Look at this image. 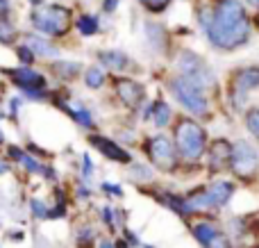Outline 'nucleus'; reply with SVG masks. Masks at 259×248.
<instances>
[{
    "instance_id": "nucleus-20",
    "label": "nucleus",
    "mask_w": 259,
    "mask_h": 248,
    "mask_svg": "<svg viewBox=\"0 0 259 248\" xmlns=\"http://www.w3.org/2000/svg\"><path fill=\"white\" fill-rule=\"evenodd\" d=\"M84 82H87V87H91V89H100V87L105 85V73H103V68H100V66L87 68Z\"/></svg>"
},
{
    "instance_id": "nucleus-28",
    "label": "nucleus",
    "mask_w": 259,
    "mask_h": 248,
    "mask_svg": "<svg viewBox=\"0 0 259 248\" xmlns=\"http://www.w3.org/2000/svg\"><path fill=\"white\" fill-rule=\"evenodd\" d=\"M32 212H34V217H39V219L48 217V210L44 208V203H41V200H32Z\"/></svg>"
},
{
    "instance_id": "nucleus-9",
    "label": "nucleus",
    "mask_w": 259,
    "mask_h": 248,
    "mask_svg": "<svg viewBox=\"0 0 259 248\" xmlns=\"http://www.w3.org/2000/svg\"><path fill=\"white\" fill-rule=\"evenodd\" d=\"M7 75L21 87L23 91L25 89H44L46 87V77L41 73L32 71L30 66H21V68H7Z\"/></svg>"
},
{
    "instance_id": "nucleus-4",
    "label": "nucleus",
    "mask_w": 259,
    "mask_h": 248,
    "mask_svg": "<svg viewBox=\"0 0 259 248\" xmlns=\"http://www.w3.org/2000/svg\"><path fill=\"white\" fill-rule=\"evenodd\" d=\"M170 91H173L175 100L182 105L187 112H191L193 116H205L209 105H207L205 98V89H200L198 85H193L191 80L178 75L170 80Z\"/></svg>"
},
{
    "instance_id": "nucleus-5",
    "label": "nucleus",
    "mask_w": 259,
    "mask_h": 248,
    "mask_svg": "<svg viewBox=\"0 0 259 248\" xmlns=\"http://www.w3.org/2000/svg\"><path fill=\"white\" fill-rule=\"evenodd\" d=\"M178 66H180V71H182V77L191 80L193 85H198L200 89L214 85V73H211V68L205 64V59L198 57L191 50H184V53L180 55Z\"/></svg>"
},
{
    "instance_id": "nucleus-25",
    "label": "nucleus",
    "mask_w": 259,
    "mask_h": 248,
    "mask_svg": "<svg viewBox=\"0 0 259 248\" xmlns=\"http://www.w3.org/2000/svg\"><path fill=\"white\" fill-rule=\"evenodd\" d=\"M246 126H248V130H250L252 135L259 137V109H252V112H248Z\"/></svg>"
},
{
    "instance_id": "nucleus-27",
    "label": "nucleus",
    "mask_w": 259,
    "mask_h": 248,
    "mask_svg": "<svg viewBox=\"0 0 259 248\" xmlns=\"http://www.w3.org/2000/svg\"><path fill=\"white\" fill-rule=\"evenodd\" d=\"M16 55H18V59L23 62V66H30V64L34 62V55H32V50L27 48V46H18Z\"/></svg>"
},
{
    "instance_id": "nucleus-6",
    "label": "nucleus",
    "mask_w": 259,
    "mask_h": 248,
    "mask_svg": "<svg viewBox=\"0 0 259 248\" xmlns=\"http://www.w3.org/2000/svg\"><path fill=\"white\" fill-rule=\"evenodd\" d=\"M230 169L239 178H252L259 171L257 150L248 141H237L230 150Z\"/></svg>"
},
{
    "instance_id": "nucleus-33",
    "label": "nucleus",
    "mask_w": 259,
    "mask_h": 248,
    "mask_svg": "<svg viewBox=\"0 0 259 248\" xmlns=\"http://www.w3.org/2000/svg\"><path fill=\"white\" fill-rule=\"evenodd\" d=\"M91 173H94V167H91V159H89V155H84V178H89Z\"/></svg>"
},
{
    "instance_id": "nucleus-30",
    "label": "nucleus",
    "mask_w": 259,
    "mask_h": 248,
    "mask_svg": "<svg viewBox=\"0 0 259 248\" xmlns=\"http://www.w3.org/2000/svg\"><path fill=\"white\" fill-rule=\"evenodd\" d=\"M103 189L107 191V194H114V196H121V194H123V189H121V187L112 185V182H103Z\"/></svg>"
},
{
    "instance_id": "nucleus-7",
    "label": "nucleus",
    "mask_w": 259,
    "mask_h": 248,
    "mask_svg": "<svg viewBox=\"0 0 259 248\" xmlns=\"http://www.w3.org/2000/svg\"><path fill=\"white\" fill-rule=\"evenodd\" d=\"M146 150H148V155H150L152 164H155L157 169H161V171H173L175 169L178 157H175V146L168 137H164V135L152 137V139L146 144Z\"/></svg>"
},
{
    "instance_id": "nucleus-22",
    "label": "nucleus",
    "mask_w": 259,
    "mask_h": 248,
    "mask_svg": "<svg viewBox=\"0 0 259 248\" xmlns=\"http://www.w3.org/2000/svg\"><path fill=\"white\" fill-rule=\"evenodd\" d=\"M166 205H168L170 210H175L178 214H189L191 212V208H189V203L184 198H180V196H164Z\"/></svg>"
},
{
    "instance_id": "nucleus-3",
    "label": "nucleus",
    "mask_w": 259,
    "mask_h": 248,
    "mask_svg": "<svg viewBox=\"0 0 259 248\" xmlns=\"http://www.w3.org/2000/svg\"><path fill=\"white\" fill-rule=\"evenodd\" d=\"M32 25L48 36H62L71 27V9L62 5H36L32 12Z\"/></svg>"
},
{
    "instance_id": "nucleus-12",
    "label": "nucleus",
    "mask_w": 259,
    "mask_h": 248,
    "mask_svg": "<svg viewBox=\"0 0 259 248\" xmlns=\"http://www.w3.org/2000/svg\"><path fill=\"white\" fill-rule=\"evenodd\" d=\"M230 150H232V146H230L225 139L211 141V146H209V167L216 169V171L225 169L230 164Z\"/></svg>"
},
{
    "instance_id": "nucleus-36",
    "label": "nucleus",
    "mask_w": 259,
    "mask_h": 248,
    "mask_svg": "<svg viewBox=\"0 0 259 248\" xmlns=\"http://www.w3.org/2000/svg\"><path fill=\"white\" fill-rule=\"evenodd\" d=\"M248 5H252V7H259V0H246Z\"/></svg>"
},
{
    "instance_id": "nucleus-39",
    "label": "nucleus",
    "mask_w": 259,
    "mask_h": 248,
    "mask_svg": "<svg viewBox=\"0 0 259 248\" xmlns=\"http://www.w3.org/2000/svg\"><path fill=\"white\" fill-rule=\"evenodd\" d=\"M3 141H5V135H3V130H0V144H3Z\"/></svg>"
},
{
    "instance_id": "nucleus-18",
    "label": "nucleus",
    "mask_w": 259,
    "mask_h": 248,
    "mask_svg": "<svg viewBox=\"0 0 259 248\" xmlns=\"http://www.w3.org/2000/svg\"><path fill=\"white\" fill-rule=\"evenodd\" d=\"M55 71L59 73V77L73 80V77L80 75L82 64H77V62H66V59H59V62H55Z\"/></svg>"
},
{
    "instance_id": "nucleus-19",
    "label": "nucleus",
    "mask_w": 259,
    "mask_h": 248,
    "mask_svg": "<svg viewBox=\"0 0 259 248\" xmlns=\"http://www.w3.org/2000/svg\"><path fill=\"white\" fill-rule=\"evenodd\" d=\"M64 112H68L73 118H75L77 123H80L82 128H94V121H91V114L87 112V107H80V105H62Z\"/></svg>"
},
{
    "instance_id": "nucleus-13",
    "label": "nucleus",
    "mask_w": 259,
    "mask_h": 248,
    "mask_svg": "<svg viewBox=\"0 0 259 248\" xmlns=\"http://www.w3.org/2000/svg\"><path fill=\"white\" fill-rule=\"evenodd\" d=\"M25 46L32 50V55H34V57H57V55H59V50L55 48L48 39L36 36V34H27L25 36Z\"/></svg>"
},
{
    "instance_id": "nucleus-8",
    "label": "nucleus",
    "mask_w": 259,
    "mask_h": 248,
    "mask_svg": "<svg viewBox=\"0 0 259 248\" xmlns=\"http://www.w3.org/2000/svg\"><path fill=\"white\" fill-rule=\"evenodd\" d=\"M114 89H116V96L121 98V103L127 105L130 109H137L139 105H141L143 96H146L143 87L139 85L137 80H130V77H118Z\"/></svg>"
},
{
    "instance_id": "nucleus-11",
    "label": "nucleus",
    "mask_w": 259,
    "mask_h": 248,
    "mask_svg": "<svg viewBox=\"0 0 259 248\" xmlns=\"http://www.w3.org/2000/svg\"><path fill=\"white\" fill-rule=\"evenodd\" d=\"M232 194H234V185L228 180H219L205 189V196H207V200H209V208H223V205H228L230 198H232Z\"/></svg>"
},
{
    "instance_id": "nucleus-32",
    "label": "nucleus",
    "mask_w": 259,
    "mask_h": 248,
    "mask_svg": "<svg viewBox=\"0 0 259 248\" xmlns=\"http://www.w3.org/2000/svg\"><path fill=\"white\" fill-rule=\"evenodd\" d=\"M21 155H23L21 148H16V146H9V157H12V159H16V162H18V159H21Z\"/></svg>"
},
{
    "instance_id": "nucleus-34",
    "label": "nucleus",
    "mask_w": 259,
    "mask_h": 248,
    "mask_svg": "<svg viewBox=\"0 0 259 248\" xmlns=\"http://www.w3.org/2000/svg\"><path fill=\"white\" fill-rule=\"evenodd\" d=\"M103 219H105V223H107L109 228L114 226V221H112V210H109V208H105V210H103Z\"/></svg>"
},
{
    "instance_id": "nucleus-16",
    "label": "nucleus",
    "mask_w": 259,
    "mask_h": 248,
    "mask_svg": "<svg viewBox=\"0 0 259 248\" xmlns=\"http://www.w3.org/2000/svg\"><path fill=\"white\" fill-rule=\"evenodd\" d=\"M193 237H196V239L207 248L211 241L216 239V237H221V232H219V228H216L214 223L205 221V223H196V226H193Z\"/></svg>"
},
{
    "instance_id": "nucleus-15",
    "label": "nucleus",
    "mask_w": 259,
    "mask_h": 248,
    "mask_svg": "<svg viewBox=\"0 0 259 248\" xmlns=\"http://www.w3.org/2000/svg\"><path fill=\"white\" fill-rule=\"evenodd\" d=\"M259 87V68L257 66H246L237 73V89L239 91H248Z\"/></svg>"
},
{
    "instance_id": "nucleus-26",
    "label": "nucleus",
    "mask_w": 259,
    "mask_h": 248,
    "mask_svg": "<svg viewBox=\"0 0 259 248\" xmlns=\"http://www.w3.org/2000/svg\"><path fill=\"white\" fill-rule=\"evenodd\" d=\"M139 3H141L146 9H150V12H164V9L170 5V0H139Z\"/></svg>"
},
{
    "instance_id": "nucleus-21",
    "label": "nucleus",
    "mask_w": 259,
    "mask_h": 248,
    "mask_svg": "<svg viewBox=\"0 0 259 248\" xmlns=\"http://www.w3.org/2000/svg\"><path fill=\"white\" fill-rule=\"evenodd\" d=\"M75 25H77V30H80L84 36H91V34H96V32H98V21H96L94 16H89V14H84V16L77 18Z\"/></svg>"
},
{
    "instance_id": "nucleus-37",
    "label": "nucleus",
    "mask_w": 259,
    "mask_h": 248,
    "mask_svg": "<svg viewBox=\"0 0 259 248\" xmlns=\"http://www.w3.org/2000/svg\"><path fill=\"white\" fill-rule=\"evenodd\" d=\"M7 3H9V0H0V9H5V7H7Z\"/></svg>"
},
{
    "instance_id": "nucleus-23",
    "label": "nucleus",
    "mask_w": 259,
    "mask_h": 248,
    "mask_svg": "<svg viewBox=\"0 0 259 248\" xmlns=\"http://www.w3.org/2000/svg\"><path fill=\"white\" fill-rule=\"evenodd\" d=\"M14 34H16V30H14L12 23H9L7 18H0V41H3V44H12Z\"/></svg>"
},
{
    "instance_id": "nucleus-1",
    "label": "nucleus",
    "mask_w": 259,
    "mask_h": 248,
    "mask_svg": "<svg viewBox=\"0 0 259 248\" xmlns=\"http://www.w3.org/2000/svg\"><path fill=\"white\" fill-rule=\"evenodd\" d=\"M200 27L219 50H237L250 39L246 7L239 0H221L216 9H200Z\"/></svg>"
},
{
    "instance_id": "nucleus-2",
    "label": "nucleus",
    "mask_w": 259,
    "mask_h": 248,
    "mask_svg": "<svg viewBox=\"0 0 259 248\" xmlns=\"http://www.w3.org/2000/svg\"><path fill=\"white\" fill-rule=\"evenodd\" d=\"M175 150L187 162H198L207 150V135L196 121L182 118L175 128Z\"/></svg>"
},
{
    "instance_id": "nucleus-35",
    "label": "nucleus",
    "mask_w": 259,
    "mask_h": 248,
    "mask_svg": "<svg viewBox=\"0 0 259 248\" xmlns=\"http://www.w3.org/2000/svg\"><path fill=\"white\" fill-rule=\"evenodd\" d=\"M9 171V167H7V162H3V159H0V176H5V173Z\"/></svg>"
},
{
    "instance_id": "nucleus-29",
    "label": "nucleus",
    "mask_w": 259,
    "mask_h": 248,
    "mask_svg": "<svg viewBox=\"0 0 259 248\" xmlns=\"http://www.w3.org/2000/svg\"><path fill=\"white\" fill-rule=\"evenodd\" d=\"M132 176H137V178H146V180H148V178H150L152 173H150V169H143L141 164H137V167L132 169Z\"/></svg>"
},
{
    "instance_id": "nucleus-24",
    "label": "nucleus",
    "mask_w": 259,
    "mask_h": 248,
    "mask_svg": "<svg viewBox=\"0 0 259 248\" xmlns=\"http://www.w3.org/2000/svg\"><path fill=\"white\" fill-rule=\"evenodd\" d=\"M18 162H21L23 167H25L30 173H44V164H41V162H36V159L32 157V155H27V153H23Z\"/></svg>"
},
{
    "instance_id": "nucleus-38",
    "label": "nucleus",
    "mask_w": 259,
    "mask_h": 248,
    "mask_svg": "<svg viewBox=\"0 0 259 248\" xmlns=\"http://www.w3.org/2000/svg\"><path fill=\"white\" fill-rule=\"evenodd\" d=\"M116 248H127V246L123 244V241H118V244H116Z\"/></svg>"
},
{
    "instance_id": "nucleus-14",
    "label": "nucleus",
    "mask_w": 259,
    "mask_h": 248,
    "mask_svg": "<svg viewBox=\"0 0 259 248\" xmlns=\"http://www.w3.org/2000/svg\"><path fill=\"white\" fill-rule=\"evenodd\" d=\"M98 59L100 64H105L112 71H125L130 64V59L123 53H118V50H103V53H98Z\"/></svg>"
},
{
    "instance_id": "nucleus-10",
    "label": "nucleus",
    "mask_w": 259,
    "mask_h": 248,
    "mask_svg": "<svg viewBox=\"0 0 259 248\" xmlns=\"http://www.w3.org/2000/svg\"><path fill=\"white\" fill-rule=\"evenodd\" d=\"M89 141L96 146V148L100 150V153L105 155V157L114 159V162H121V164H130V153L127 150H123L118 144H114L112 139H107V137H98V135H91Z\"/></svg>"
},
{
    "instance_id": "nucleus-17",
    "label": "nucleus",
    "mask_w": 259,
    "mask_h": 248,
    "mask_svg": "<svg viewBox=\"0 0 259 248\" xmlns=\"http://www.w3.org/2000/svg\"><path fill=\"white\" fill-rule=\"evenodd\" d=\"M148 116L152 118V123H155L157 128H166L170 121V107L164 100H155V103L150 105V114H148Z\"/></svg>"
},
{
    "instance_id": "nucleus-31",
    "label": "nucleus",
    "mask_w": 259,
    "mask_h": 248,
    "mask_svg": "<svg viewBox=\"0 0 259 248\" xmlns=\"http://www.w3.org/2000/svg\"><path fill=\"white\" fill-rule=\"evenodd\" d=\"M207 248H232V246H230V244H228V241H225V239H223V237H216V239H214V241H211V244H209V246H207Z\"/></svg>"
}]
</instances>
